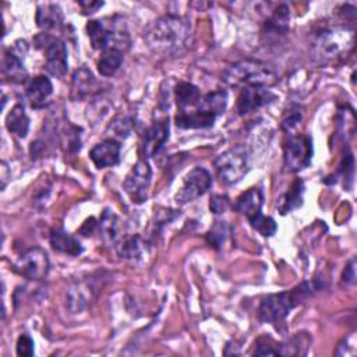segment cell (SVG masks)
<instances>
[{"instance_id": "cell-1", "label": "cell", "mask_w": 357, "mask_h": 357, "mask_svg": "<svg viewBox=\"0 0 357 357\" xmlns=\"http://www.w3.org/2000/svg\"><path fill=\"white\" fill-rule=\"evenodd\" d=\"M191 29L188 21L180 15L166 14L151 22L145 32L144 39L148 47L162 56L180 54L188 46Z\"/></svg>"}, {"instance_id": "cell-2", "label": "cell", "mask_w": 357, "mask_h": 357, "mask_svg": "<svg viewBox=\"0 0 357 357\" xmlns=\"http://www.w3.org/2000/svg\"><path fill=\"white\" fill-rule=\"evenodd\" d=\"M354 47V29L350 26L324 28L314 35L311 54L319 64H331L342 60Z\"/></svg>"}, {"instance_id": "cell-3", "label": "cell", "mask_w": 357, "mask_h": 357, "mask_svg": "<svg viewBox=\"0 0 357 357\" xmlns=\"http://www.w3.org/2000/svg\"><path fill=\"white\" fill-rule=\"evenodd\" d=\"M86 33L93 46L98 50L116 49L124 52L130 47L131 39L127 26L120 17H106L102 20H89L86 22Z\"/></svg>"}, {"instance_id": "cell-4", "label": "cell", "mask_w": 357, "mask_h": 357, "mask_svg": "<svg viewBox=\"0 0 357 357\" xmlns=\"http://www.w3.org/2000/svg\"><path fill=\"white\" fill-rule=\"evenodd\" d=\"M222 81L230 86H271L278 81L276 73L258 60H241L227 67Z\"/></svg>"}, {"instance_id": "cell-5", "label": "cell", "mask_w": 357, "mask_h": 357, "mask_svg": "<svg viewBox=\"0 0 357 357\" xmlns=\"http://www.w3.org/2000/svg\"><path fill=\"white\" fill-rule=\"evenodd\" d=\"M311 293L307 282L298 284L290 291H282L264 297L258 307V318L266 324H280L286 319L289 312Z\"/></svg>"}, {"instance_id": "cell-6", "label": "cell", "mask_w": 357, "mask_h": 357, "mask_svg": "<svg viewBox=\"0 0 357 357\" xmlns=\"http://www.w3.org/2000/svg\"><path fill=\"white\" fill-rule=\"evenodd\" d=\"M219 180L226 184L238 183L248 172V152L245 146L236 145L222 152L213 162Z\"/></svg>"}, {"instance_id": "cell-7", "label": "cell", "mask_w": 357, "mask_h": 357, "mask_svg": "<svg viewBox=\"0 0 357 357\" xmlns=\"http://www.w3.org/2000/svg\"><path fill=\"white\" fill-rule=\"evenodd\" d=\"M35 43L36 47L42 49L45 53V67L47 73L53 77L63 78L68 70L66 43L60 38L52 36L46 32L39 33L35 38Z\"/></svg>"}, {"instance_id": "cell-8", "label": "cell", "mask_w": 357, "mask_h": 357, "mask_svg": "<svg viewBox=\"0 0 357 357\" xmlns=\"http://www.w3.org/2000/svg\"><path fill=\"white\" fill-rule=\"evenodd\" d=\"M312 158V139L308 135H291L283 146V162L287 172L305 169Z\"/></svg>"}, {"instance_id": "cell-9", "label": "cell", "mask_w": 357, "mask_h": 357, "mask_svg": "<svg viewBox=\"0 0 357 357\" xmlns=\"http://www.w3.org/2000/svg\"><path fill=\"white\" fill-rule=\"evenodd\" d=\"M152 170L145 159H138L127 173L123 187L134 204H142L148 198Z\"/></svg>"}, {"instance_id": "cell-10", "label": "cell", "mask_w": 357, "mask_h": 357, "mask_svg": "<svg viewBox=\"0 0 357 357\" xmlns=\"http://www.w3.org/2000/svg\"><path fill=\"white\" fill-rule=\"evenodd\" d=\"M50 268L47 252L40 247H32L22 252L14 264V269L26 279L42 280Z\"/></svg>"}, {"instance_id": "cell-11", "label": "cell", "mask_w": 357, "mask_h": 357, "mask_svg": "<svg viewBox=\"0 0 357 357\" xmlns=\"http://www.w3.org/2000/svg\"><path fill=\"white\" fill-rule=\"evenodd\" d=\"M212 184V176L211 173L204 167H194L191 169L187 176L184 177L183 185L178 190V192L174 197V201L178 205L188 204L201 195H204Z\"/></svg>"}, {"instance_id": "cell-12", "label": "cell", "mask_w": 357, "mask_h": 357, "mask_svg": "<svg viewBox=\"0 0 357 357\" xmlns=\"http://www.w3.org/2000/svg\"><path fill=\"white\" fill-rule=\"evenodd\" d=\"M276 99V95L264 86H243L237 98V112L244 116L250 112H254L272 100Z\"/></svg>"}, {"instance_id": "cell-13", "label": "cell", "mask_w": 357, "mask_h": 357, "mask_svg": "<svg viewBox=\"0 0 357 357\" xmlns=\"http://www.w3.org/2000/svg\"><path fill=\"white\" fill-rule=\"evenodd\" d=\"M169 139V117L156 119L145 131L142 152L146 158L155 156Z\"/></svg>"}, {"instance_id": "cell-14", "label": "cell", "mask_w": 357, "mask_h": 357, "mask_svg": "<svg viewBox=\"0 0 357 357\" xmlns=\"http://www.w3.org/2000/svg\"><path fill=\"white\" fill-rule=\"evenodd\" d=\"M99 89V84L93 77L92 71L86 67H79L74 71L71 78L70 99L74 102H82L93 96Z\"/></svg>"}, {"instance_id": "cell-15", "label": "cell", "mask_w": 357, "mask_h": 357, "mask_svg": "<svg viewBox=\"0 0 357 357\" xmlns=\"http://www.w3.org/2000/svg\"><path fill=\"white\" fill-rule=\"evenodd\" d=\"M121 145L117 139L106 138L89 151V158L98 169L112 167L120 162Z\"/></svg>"}, {"instance_id": "cell-16", "label": "cell", "mask_w": 357, "mask_h": 357, "mask_svg": "<svg viewBox=\"0 0 357 357\" xmlns=\"http://www.w3.org/2000/svg\"><path fill=\"white\" fill-rule=\"evenodd\" d=\"M53 93V84L46 75L33 77L25 91L26 99L33 109H42L46 106L50 95Z\"/></svg>"}, {"instance_id": "cell-17", "label": "cell", "mask_w": 357, "mask_h": 357, "mask_svg": "<svg viewBox=\"0 0 357 357\" xmlns=\"http://www.w3.org/2000/svg\"><path fill=\"white\" fill-rule=\"evenodd\" d=\"M64 15L59 4L56 3H40L36 7V25L47 32L59 29L63 25Z\"/></svg>"}, {"instance_id": "cell-18", "label": "cell", "mask_w": 357, "mask_h": 357, "mask_svg": "<svg viewBox=\"0 0 357 357\" xmlns=\"http://www.w3.org/2000/svg\"><path fill=\"white\" fill-rule=\"evenodd\" d=\"M92 286L88 282H74L68 287L66 293V303L71 312L77 314L86 308L91 297H92Z\"/></svg>"}, {"instance_id": "cell-19", "label": "cell", "mask_w": 357, "mask_h": 357, "mask_svg": "<svg viewBox=\"0 0 357 357\" xmlns=\"http://www.w3.org/2000/svg\"><path fill=\"white\" fill-rule=\"evenodd\" d=\"M216 117L208 113H204L201 110H178L174 121L178 128L183 130H194V128H208L212 127Z\"/></svg>"}, {"instance_id": "cell-20", "label": "cell", "mask_w": 357, "mask_h": 357, "mask_svg": "<svg viewBox=\"0 0 357 357\" xmlns=\"http://www.w3.org/2000/svg\"><path fill=\"white\" fill-rule=\"evenodd\" d=\"M262 204H264L262 191L259 188H250L237 197L233 208L236 212L245 215L247 219H250L254 215L261 212Z\"/></svg>"}, {"instance_id": "cell-21", "label": "cell", "mask_w": 357, "mask_h": 357, "mask_svg": "<svg viewBox=\"0 0 357 357\" xmlns=\"http://www.w3.org/2000/svg\"><path fill=\"white\" fill-rule=\"evenodd\" d=\"M49 243L54 251L68 254L73 257H77L84 251L78 238L67 233L64 229H53L50 231Z\"/></svg>"}, {"instance_id": "cell-22", "label": "cell", "mask_w": 357, "mask_h": 357, "mask_svg": "<svg viewBox=\"0 0 357 357\" xmlns=\"http://www.w3.org/2000/svg\"><path fill=\"white\" fill-rule=\"evenodd\" d=\"M1 66H3V74L11 82H14V84H24V82H26L28 71L25 70L24 63H22L20 54L13 52L11 49L4 52Z\"/></svg>"}, {"instance_id": "cell-23", "label": "cell", "mask_w": 357, "mask_h": 357, "mask_svg": "<svg viewBox=\"0 0 357 357\" xmlns=\"http://www.w3.org/2000/svg\"><path fill=\"white\" fill-rule=\"evenodd\" d=\"M303 194H304V181L301 178H296L289 190L278 199L276 208L282 215H286L303 205Z\"/></svg>"}, {"instance_id": "cell-24", "label": "cell", "mask_w": 357, "mask_h": 357, "mask_svg": "<svg viewBox=\"0 0 357 357\" xmlns=\"http://www.w3.org/2000/svg\"><path fill=\"white\" fill-rule=\"evenodd\" d=\"M226 107H227V92L225 89H218L201 96L198 105L195 106L197 110L212 114L215 117L223 114Z\"/></svg>"}, {"instance_id": "cell-25", "label": "cell", "mask_w": 357, "mask_h": 357, "mask_svg": "<svg viewBox=\"0 0 357 357\" xmlns=\"http://www.w3.org/2000/svg\"><path fill=\"white\" fill-rule=\"evenodd\" d=\"M7 130L18 138H25L29 131V117L22 105H15L6 117Z\"/></svg>"}, {"instance_id": "cell-26", "label": "cell", "mask_w": 357, "mask_h": 357, "mask_svg": "<svg viewBox=\"0 0 357 357\" xmlns=\"http://www.w3.org/2000/svg\"><path fill=\"white\" fill-rule=\"evenodd\" d=\"M174 99L178 110H187L197 106L201 99V92L197 85L185 81H180L174 88Z\"/></svg>"}, {"instance_id": "cell-27", "label": "cell", "mask_w": 357, "mask_h": 357, "mask_svg": "<svg viewBox=\"0 0 357 357\" xmlns=\"http://www.w3.org/2000/svg\"><path fill=\"white\" fill-rule=\"evenodd\" d=\"M117 252L123 259L127 261H137L145 252V241L138 234H131L123 237L117 245Z\"/></svg>"}, {"instance_id": "cell-28", "label": "cell", "mask_w": 357, "mask_h": 357, "mask_svg": "<svg viewBox=\"0 0 357 357\" xmlns=\"http://www.w3.org/2000/svg\"><path fill=\"white\" fill-rule=\"evenodd\" d=\"M99 231L102 234V238L109 243V244H114L117 243L119 237H120V225H119V218L117 215L106 208L102 215H100V219H99Z\"/></svg>"}, {"instance_id": "cell-29", "label": "cell", "mask_w": 357, "mask_h": 357, "mask_svg": "<svg viewBox=\"0 0 357 357\" xmlns=\"http://www.w3.org/2000/svg\"><path fill=\"white\" fill-rule=\"evenodd\" d=\"M289 8L286 4H279L271 17L266 20L265 24V31L268 33H275V35H284L289 29Z\"/></svg>"}, {"instance_id": "cell-30", "label": "cell", "mask_w": 357, "mask_h": 357, "mask_svg": "<svg viewBox=\"0 0 357 357\" xmlns=\"http://www.w3.org/2000/svg\"><path fill=\"white\" fill-rule=\"evenodd\" d=\"M123 63V52L116 49H107L102 52V56L98 60V71L103 77H112L117 73Z\"/></svg>"}, {"instance_id": "cell-31", "label": "cell", "mask_w": 357, "mask_h": 357, "mask_svg": "<svg viewBox=\"0 0 357 357\" xmlns=\"http://www.w3.org/2000/svg\"><path fill=\"white\" fill-rule=\"evenodd\" d=\"M310 344V337L307 333H296L293 337L289 340L279 343L278 350L279 356H297V354H304L305 351L301 350V347L308 349Z\"/></svg>"}, {"instance_id": "cell-32", "label": "cell", "mask_w": 357, "mask_h": 357, "mask_svg": "<svg viewBox=\"0 0 357 357\" xmlns=\"http://www.w3.org/2000/svg\"><path fill=\"white\" fill-rule=\"evenodd\" d=\"M132 130V120L127 114H117L107 126L106 134L112 135L110 138H127Z\"/></svg>"}, {"instance_id": "cell-33", "label": "cell", "mask_w": 357, "mask_h": 357, "mask_svg": "<svg viewBox=\"0 0 357 357\" xmlns=\"http://www.w3.org/2000/svg\"><path fill=\"white\" fill-rule=\"evenodd\" d=\"M229 225L225 220H216L215 225L209 229V231L206 233V241L211 247L219 250L222 248V245L225 244L227 236H229Z\"/></svg>"}, {"instance_id": "cell-34", "label": "cell", "mask_w": 357, "mask_h": 357, "mask_svg": "<svg viewBox=\"0 0 357 357\" xmlns=\"http://www.w3.org/2000/svg\"><path fill=\"white\" fill-rule=\"evenodd\" d=\"M248 222L264 237L273 236L276 233V229H278L276 222L271 216H265L262 212H259V213L254 215L252 218H250Z\"/></svg>"}, {"instance_id": "cell-35", "label": "cell", "mask_w": 357, "mask_h": 357, "mask_svg": "<svg viewBox=\"0 0 357 357\" xmlns=\"http://www.w3.org/2000/svg\"><path fill=\"white\" fill-rule=\"evenodd\" d=\"M278 346H279V343H275L272 339L262 337L258 340L254 354H257V356H279Z\"/></svg>"}, {"instance_id": "cell-36", "label": "cell", "mask_w": 357, "mask_h": 357, "mask_svg": "<svg viewBox=\"0 0 357 357\" xmlns=\"http://www.w3.org/2000/svg\"><path fill=\"white\" fill-rule=\"evenodd\" d=\"M230 206V201L226 195H219L215 194L211 197V202H209V209L212 213L215 215H220L225 213Z\"/></svg>"}, {"instance_id": "cell-37", "label": "cell", "mask_w": 357, "mask_h": 357, "mask_svg": "<svg viewBox=\"0 0 357 357\" xmlns=\"http://www.w3.org/2000/svg\"><path fill=\"white\" fill-rule=\"evenodd\" d=\"M17 354L18 356H33V340L29 335L22 333L20 335L18 340H17Z\"/></svg>"}, {"instance_id": "cell-38", "label": "cell", "mask_w": 357, "mask_h": 357, "mask_svg": "<svg viewBox=\"0 0 357 357\" xmlns=\"http://www.w3.org/2000/svg\"><path fill=\"white\" fill-rule=\"evenodd\" d=\"M301 120H303L301 113H300L298 110H293V109H291L290 113L284 114V117H283V120H282V128H283L284 131H293L294 128L298 127V124L301 123Z\"/></svg>"}, {"instance_id": "cell-39", "label": "cell", "mask_w": 357, "mask_h": 357, "mask_svg": "<svg viewBox=\"0 0 357 357\" xmlns=\"http://www.w3.org/2000/svg\"><path fill=\"white\" fill-rule=\"evenodd\" d=\"M342 280L346 282V284H353L356 282V268H354V259H351L343 271Z\"/></svg>"}, {"instance_id": "cell-40", "label": "cell", "mask_w": 357, "mask_h": 357, "mask_svg": "<svg viewBox=\"0 0 357 357\" xmlns=\"http://www.w3.org/2000/svg\"><path fill=\"white\" fill-rule=\"evenodd\" d=\"M84 14H92L103 6V1H78Z\"/></svg>"}, {"instance_id": "cell-41", "label": "cell", "mask_w": 357, "mask_h": 357, "mask_svg": "<svg viewBox=\"0 0 357 357\" xmlns=\"http://www.w3.org/2000/svg\"><path fill=\"white\" fill-rule=\"evenodd\" d=\"M96 226H98V223H96L95 218H89V219L85 220V223L79 229V233L84 234V236H91L93 233V230L96 229Z\"/></svg>"}]
</instances>
